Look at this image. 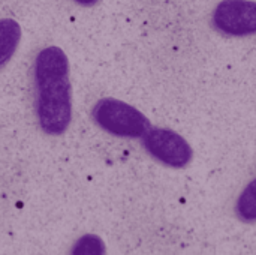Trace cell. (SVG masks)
<instances>
[{"label":"cell","mask_w":256,"mask_h":255,"mask_svg":"<svg viewBox=\"0 0 256 255\" xmlns=\"http://www.w3.org/2000/svg\"><path fill=\"white\" fill-rule=\"evenodd\" d=\"M104 251L105 249H104L102 240L92 234L82 236L72 249L74 254H102Z\"/></svg>","instance_id":"cell-7"},{"label":"cell","mask_w":256,"mask_h":255,"mask_svg":"<svg viewBox=\"0 0 256 255\" xmlns=\"http://www.w3.org/2000/svg\"><path fill=\"white\" fill-rule=\"evenodd\" d=\"M92 116L100 129L122 138H142L152 128L150 120L140 110L114 98L99 99Z\"/></svg>","instance_id":"cell-2"},{"label":"cell","mask_w":256,"mask_h":255,"mask_svg":"<svg viewBox=\"0 0 256 255\" xmlns=\"http://www.w3.org/2000/svg\"><path fill=\"white\" fill-rule=\"evenodd\" d=\"M213 27L228 36H250L256 33V2L222 0L212 15Z\"/></svg>","instance_id":"cell-4"},{"label":"cell","mask_w":256,"mask_h":255,"mask_svg":"<svg viewBox=\"0 0 256 255\" xmlns=\"http://www.w3.org/2000/svg\"><path fill=\"white\" fill-rule=\"evenodd\" d=\"M75 2L78 5H81V6H87L88 8V6H94L99 0H75Z\"/></svg>","instance_id":"cell-8"},{"label":"cell","mask_w":256,"mask_h":255,"mask_svg":"<svg viewBox=\"0 0 256 255\" xmlns=\"http://www.w3.org/2000/svg\"><path fill=\"white\" fill-rule=\"evenodd\" d=\"M142 146L152 158L171 168H184L194 158L190 144L168 128H150L142 135Z\"/></svg>","instance_id":"cell-3"},{"label":"cell","mask_w":256,"mask_h":255,"mask_svg":"<svg viewBox=\"0 0 256 255\" xmlns=\"http://www.w3.org/2000/svg\"><path fill=\"white\" fill-rule=\"evenodd\" d=\"M69 60L58 47L40 50L34 59V110L40 129L48 135H62L72 120V86Z\"/></svg>","instance_id":"cell-1"},{"label":"cell","mask_w":256,"mask_h":255,"mask_svg":"<svg viewBox=\"0 0 256 255\" xmlns=\"http://www.w3.org/2000/svg\"><path fill=\"white\" fill-rule=\"evenodd\" d=\"M21 41V27L12 18L0 20V66L6 65L14 56Z\"/></svg>","instance_id":"cell-5"},{"label":"cell","mask_w":256,"mask_h":255,"mask_svg":"<svg viewBox=\"0 0 256 255\" xmlns=\"http://www.w3.org/2000/svg\"><path fill=\"white\" fill-rule=\"evenodd\" d=\"M236 213L243 222H256V179H254L240 194Z\"/></svg>","instance_id":"cell-6"}]
</instances>
